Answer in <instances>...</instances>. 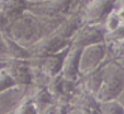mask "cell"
Listing matches in <instances>:
<instances>
[{
    "instance_id": "5b68a950",
    "label": "cell",
    "mask_w": 124,
    "mask_h": 114,
    "mask_svg": "<svg viewBox=\"0 0 124 114\" xmlns=\"http://www.w3.org/2000/svg\"><path fill=\"white\" fill-rule=\"evenodd\" d=\"M115 100L117 101V102L121 104V106L124 109V87H123V89H122V91L120 92V94L117 96V98L115 99Z\"/></svg>"
},
{
    "instance_id": "7a4b0ae2",
    "label": "cell",
    "mask_w": 124,
    "mask_h": 114,
    "mask_svg": "<svg viewBox=\"0 0 124 114\" xmlns=\"http://www.w3.org/2000/svg\"><path fill=\"white\" fill-rule=\"evenodd\" d=\"M14 84H28L31 82V74L24 65L16 64L11 67L9 75Z\"/></svg>"
},
{
    "instance_id": "3957f363",
    "label": "cell",
    "mask_w": 124,
    "mask_h": 114,
    "mask_svg": "<svg viewBox=\"0 0 124 114\" xmlns=\"http://www.w3.org/2000/svg\"><path fill=\"white\" fill-rule=\"evenodd\" d=\"M99 103V111L101 114H124V109L116 100L103 101Z\"/></svg>"
},
{
    "instance_id": "277c9868",
    "label": "cell",
    "mask_w": 124,
    "mask_h": 114,
    "mask_svg": "<svg viewBox=\"0 0 124 114\" xmlns=\"http://www.w3.org/2000/svg\"><path fill=\"white\" fill-rule=\"evenodd\" d=\"M13 114H38V110L35 107L34 103L31 99L22 102L19 106L16 109Z\"/></svg>"
},
{
    "instance_id": "8992f818",
    "label": "cell",
    "mask_w": 124,
    "mask_h": 114,
    "mask_svg": "<svg viewBox=\"0 0 124 114\" xmlns=\"http://www.w3.org/2000/svg\"><path fill=\"white\" fill-rule=\"evenodd\" d=\"M121 63H122V65H123V68H124V57H123V58H122Z\"/></svg>"
},
{
    "instance_id": "6da1fadb",
    "label": "cell",
    "mask_w": 124,
    "mask_h": 114,
    "mask_svg": "<svg viewBox=\"0 0 124 114\" xmlns=\"http://www.w3.org/2000/svg\"><path fill=\"white\" fill-rule=\"evenodd\" d=\"M124 87V68L113 67L102 76L101 86L97 92L99 102L115 100Z\"/></svg>"
}]
</instances>
